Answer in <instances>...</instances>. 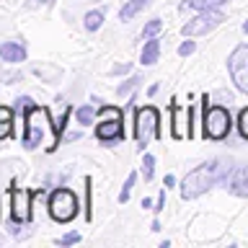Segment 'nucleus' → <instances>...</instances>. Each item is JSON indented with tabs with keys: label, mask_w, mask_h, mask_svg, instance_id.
<instances>
[{
	"label": "nucleus",
	"mask_w": 248,
	"mask_h": 248,
	"mask_svg": "<svg viewBox=\"0 0 248 248\" xmlns=\"http://www.w3.org/2000/svg\"><path fill=\"white\" fill-rule=\"evenodd\" d=\"M91 176H85V220L91 222V217H93V199H91Z\"/></svg>",
	"instance_id": "23"
},
{
	"label": "nucleus",
	"mask_w": 248,
	"mask_h": 248,
	"mask_svg": "<svg viewBox=\"0 0 248 248\" xmlns=\"http://www.w3.org/2000/svg\"><path fill=\"white\" fill-rule=\"evenodd\" d=\"M13 135V116H0V140Z\"/></svg>",
	"instance_id": "25"
},
{
	"label": "nucleus",
	"mask_w": 248,
	"mask_h": 248,
	"mask_svg": "<svg viewBox=\"0 0 248 248\" xmlns=\"http://www.w3.org/2000/svg\"><path fill=\"white\" fill-rule=\"evenodd\" d=\"M96 114H98V119H108V116H124V108H119V106H101Z\"/></svg>",
	"instance_id": "26"
},
{
	"label": "nucleus",
	"mask_w": 248,
	"mask_h": 248,
	"mask_svg": "<svg viewBox=\"0 0 248 248\" xmlns=\"http://www.w3.org/2000/svg\"><path fill=\"white\" fill-rule=\"evenodd\" d=\"M209 98L202 96V135L207 140H215L220 142L230 135V127H232V119H230V111L220 104L215 106H207Z\"/></svg>",
	"instance_id": "3"
},
{
	"label": "nucleus",
	"mask_w": 248,
	"mask_h": 248,
	"mask_svg": "<svg viewBox=\"0 0 248 248\" xmlns=\"http://www.w3.org/2000/svg\"><path fill=\"white\" fill-rule=\"evenodd\" d=\"M228 70H230V78L235 83V88L248 96V44H240L230 52Z\"/></svg>",
	"instance_id": "7"
},
{
	"label": "nucleus",
	"mask_w": 248,
	"mask_h": 248,
	"mask_svg": "<svg viewBox=\"0 0 248 248\" xmlns=\"http://www.w3.org/2000/svg\"><path fill=\"white\" fill-rule=\"evenodd\" d=\"M3 240H5V238H3V235H0V246H3Z\"/></svg>",
	"instance_id": "37"
},
{
	"label": "nucleus",
	"mask_w": 248,
	"mask_h": 248,
	"mask_svg": "<svg viewBox=\"0 0 248 248\" xmlns=\"http://www.w3.org/2000/svg\"><path fill=\"white\" fill-rule=\"evenodd\" d=\"M96 140L104 145H116L124 140V116H108L96 124Z\"/></svg>",
	"instance_id": "9"
},
{
	"label": "nucleus",
	"mask_w": 248,
	"mask_h": 248,
	"mask_svg": "<svg viewBox=\"0 0 248 248\" xmlns=\"http://www.w3.org/2000/svg\"><path fill=\"white\" fill-rule=\"evenodd\" d=\"M158 57H160V42L153 36V39H147V42H145L142 54H140V62H142L145 67H150V65L158 62Z\"/></svg>",
	"instance_id": "13"
},
{
	"label": "nucleus",
	"mask_w": 248,
	"mask_h": 248,
	"mask_svg": "<svg viewBox=\"0 0 248 248\" xmlns=\"http://www.w3.org/2000/svg\"><path fill=\"white\" fill-rule=\"evenodd\" d=\"M222 21H225V13L220 11V8H212V11H199L191 21H186L184 26H181V34L184 36H191V39L194 36H204L212 29L220 26Z\"/></svg>",
	"instance_id": "6"
},
{
	"label": "nucleus",
	"mask_w": 248,
	"mask_h": 248,
	"mask_svg": "<svg viewBox=\"0 0 248 248\" xmlns=\"http://www.w3.org/2000/svg\"><path fill=\"white\" fill-rule=\"evenodd\" d=\"M142 207H145V209H150V207H155V204H153V202H150V199L145 197V199H142Z\"/></svg>",
	"instance_id": "34"
},
{
	"label": "nucleus",
	"mask_w": 248,
	"mask_h": 248,
	"mask_svg": "<svg viewBox=\"0 0 248 248\" xmlns=\"http://www.w3.org/2000/svg\"><path fill=\"white\" fill-rule=\"evenodd\" d=\"M8 194H11V220L18 222V225L31 222V199H34V191L11 186Z\"/></svg>",
	"instance_id": "8"
},
{
	"label": "nucleus",
	"mask_w": 248,
	"mask_h": 248,
	"mask_svg": "<svg viewBox=\"0 0 248 248\" xmlns=\"http://www.w3.org/2000/svg\"><path fill=\"white\" fill-rule=\"evenodd\" d=\"M160 111L155 106H140L135 111V140L140 150H145V145L150 140H160Z\"/></svg>",
	"instance_id": "4"
},
{
	"label": "nucleus",
	"mask_w": 248,
	"mask_h": 248,
	"mask_svg": "<svg viewBox=\"0 0 248 248\" xmlns=\"http://www.w3.org/2000/svg\"><path fill=\"white\" fill-rule=\"evenodd\" d=\"M129 70H132V65H129V62H124V65L111 67V75H122V73H129Z\"/></svg>",
	"instance_id": "32"
},
{
	"label": "nucleus",
	"mask_w": 248,
	"mask_h": 248,
	"mask_svg": "<svg viewBox=\"0 0 248 248\" xmlns=\"http://www.w3.org/2000/svg\"><path fill=\"white\" fill-rule=\"evenodd\" d=\"M57 246H75V243H80V232H67V235H62L54 240Z\"/></svg>",
	"instance_id": "27"
},
{
	"label": "nucleus",
	"mask_w": 248,
	"mask_h": 248,
	"mask_svg": "<svg viewBox=\"0 0 248 248\" xmlns=\"http://www.w3.org/2000/svg\"><path fill=\"white\" fill-rule=\"evenodd\" d=\"M34 75L42 78L44 83H57L62 78V70L57 65H52V62H42V65H34Z\"/></svg>",
	"instance_id": "15"
},
{
	"label": "nucleus",
	"mask_w": 248,
	"mask_h": 248,
	"mask_svg": "<svg viewBox=\"0 0 248 248\" xmlns=\"http://www.w3.org/2000/svg\"><path fill=\"white\" fill-rule=\"evenodd\" d=\"M135 184H137V173H129L124 186H122V191H119V204H127L129 202V194H132V189H135Z\"/></svg>",
	"instance_id": "19"
},
{
	"label": "nucleus",
	"mask_w": 248,
	"mask_h": 248,
	"mask_svg": "<svg viewBox=\"0 0 248 248\" xmlns=\"http://www.w3.org/2000/svg\"><path fill=\"white\" fill-rule=\"evenodd\" d=\"M163 207H166V189H163V191L158 194V199H155V207H153V212H155V215H160V212H163Z\"/></svg>",
	"instance_id": "30"
},
{
	"label": "nucleus",
	"mask_w": 248,
	"mask_h": 248,
	"mask_svg": "<svg viewBox=\"0 0 248 248\" xmlns=\"http://www.w3.org/2000/svg\"><path fill=\"white\" fill-rule=\"evenodd\" d=\"M36 3H42V5H52L54 0H36Z\"/></svg>",
	"instance_id": "35"
},
{
	"label": "nucleus",
	"mask_w": 248,
	"mask_h": 248,
	"mask_svg": "<svg viewBox=\"0 0 248 248\" xmlns=\"http://www.w3.org/2000/svg\"><path fill=\"white\" fill-rule=\"evenodd\" d=\"M140 83H142V78H140V75H132L129 80H124V83L119 85V88H116V93H119V96H129V93L135 91Z\"/></svg>",
	"instance_id": "22"
},
{
	"label": "nucleus",
	"mask_w": 248,
	"mask_h": 248,
	"mask_svg": "<svg viewBox=\"0 0 248 248\" xmlns=\"http://www.w3.org/2000/svg\"><path fill=\"white\" fill-rule=\"evenodd\" d=\"M194 49H197V44L191 42V36H186V42L178 46V54H181V57H189V54H194Z\"/></svg>",
	"instance_id": "29"
},
{
	"label": "nucleus",
	"mask_w": 248,
	"mask_h": 248,
	"mask_svg": "<svg viewBox=\"0 0 248 248\" xmlns=\"http://www.w3.org/2000/svg\"><path fill=\"white\" fill-rule=\"evenodd\" d=\"M238 132L243 140H248V106L240 108V114H238Z\"/></svg>",
	"instance_id": "24"
},
{
	"label": "nucleus",
	"mask_w": 248,
	"mask_h": 248,
	"mask_svg": "<svg viewBox=\"0 0 248 248\" xmlns=\"http://www.w3.org/2000/svg\"><path fill=\"white\" fill-rule=\"evenodd\" d=\"M52 137V150H57L60 145V135L54 129V124L49 119V111L44 106H31L26 114H23V147L26 150H36L39 145L44 142V137Z\"/></svg>",
	"instance_id": "2"
},
{
	"label": "nucleus",
	"mask_w": 248,
	"mask_h": 248,
	"mask_svg": "<svg viewBox=\"0 0 248 248\" xmlns=\"http://www.w3.org/2000/svg\"><path fill=\"white\" fill-rule=\"evenodd\" d=\"M230 170H232V163L228 158H212V160L202 163L194 170H189L186 178L181 181V199H197L204 191L212 189V186L225 184Z\"/></svg>",
	"instance_id": "1"
},
{
	"label": "nucleus",
	"mask_w": 248,
	"mask_h": 248,
	"mask_svg": "<svg viewBox=\"0 0 248 248\" xmlns=\"http://www.w3.org/2000/svg\"><path fill=\"white\" fill-rule=\"evenodd\" d=\"M0 57L5 62H23L26 60V46H23V42H5L0 44Z\"/></svg>",
	"instance_id": "12"
},
{
	"label": "nucleus",
	"mask_w": 248,
	"mask_h": 248,
	"mask_svg": "<svg viewBox=\"0 0 248 248\" xmlns=\"http://www.w3.org/2000/svg\"><path fill=\"white\" fill-rule=\"evenodd\" d=\"M96 108L93 106H88V104H83V106H78L75 108V119H78V124H83V127H88V124H93V119H96Z\"/></svg>",
	"instance_id": "17"
},
{
	"label": "nucleus",
	"mask_w": 248,
	"mask_h": 248,
	"mask_svg": "<svg viewBox=\"0 0 248 248\" xmlns=\"http://www.w3.org/2000/svg\"><path fill=\"white\" fill-rule=\"evenodd\" d=\"M176 184V178H173V173H168L166 178H163V186H166V189H168V186H173Z\"/></svg>",
	"instance_id": "33"
},
{
	"label": "nucleus",
	"mask_w": 248,
	"mask_h": 248,
	"mask_svg": "<svg viewBox=\"0 0 248 248\" xmlns=\"http://www.w3.org/2000/svg\"><path fill=\"white\" fill-rule=\"evenodd\" d=\"M230 0H184L178 11H212V8H222Z\"/></svg>",
	"instance_id": "14"
},
{
	"label": "nucleus",
	"mask_w": 248,
	"mask_h": 248,
	"mask_svg": "<svg viewBox=\"0 0 248 248\" xmlns=\"http://www.w3.org/2000/svg\"><path fill=\"white\" fill-rule=\"evenodd\" d=\"M153 0H127L124 3V8L119 11V21H129V18H135V16L142 11V8H147Z\"/></svg>",
	"instance_id": "16"
},
{
	"label": "nucleus",
	"mask_w": 248,
	"mask_h": 248,
	"mask_svg": "<svg viewBox=\"0 0 248 248\" xmlns=\"http://www.w3.org/2000/svg\"><path fill=\"white\" fill-rule=\"evenodd\" d=\"M101 23H104V11H88L85 18H83V26L88 31H98Z\"/></svg>",
	"instance_id": "18"
},
{
	"label": "nucleus",
	"mask_w": 248,
	"mask_h": 248,
	"mask_svg": "<svg viewBox=\"0 0 248 248\" xmlns=\"http://www.w3.org/2000/svg\"><path fill=\"white\" fill-rule=\"evenodd\" d=\"M49 217L54 222H70L78 217V197L70 189H54L49 194Z\"/></svg>",
	"instance_id": "5"
},
{
	"label": "nucleus",
	"mask_w": 248,
	"mask_h": 248,
	"mask_svg": "<svg viewBox=\"0 0 248 248\" xmlns=\"http://www.w3.org/2000/svg\"><path fill=\"white\" fill-rule=\"evenodd\" d=\"M160 31H163V21H160V18H153V21H147V23H145L142 39H153V36H158Z\"/></svg>",
	"instance_id": "21"
},
{
	"label": "nucleus",
	"mask_w": 248,
	"mask_h": 248,
	"mask_svg": "<svg viewBox=\"0 0 248 248\" xmlns=\"http://www.w3.org/2000/svg\"><path fill=\"white\" fill-rule=\"evenodd\" d=\"M243 31H246V34H248V21H246V23H243Z\"/></svg>",
	"instance_id": "36"
},
{
	"label": "nucleus",
	"mask_w": 248,
	"mask_h": 248,
	"mask_svg": "<svg viewBox=\"0 0 248 248\" xmlns=\"http://www.w3.org/2000/svg\"><path fill=\"white\" fill-rule=\"evenodd\" d=\"M70 111H73V108H70V106H65V111H62V116L57 119V124H54V129H57V135H60V137H62V132H65V127H67Z\"/></svg>",
	"instance_id": "28"
},
{
	"label": "nucleus",
	"mask_w": 248,
	"mask_h": 248,
	"mask_svg": "<svg viewBox=\"0 0 248 248\" xmlns=\"http://www.w3.org/2000/svg\"><path fill=\"white\" fill-rule=\"evenodd\" d=\"M168 111H170V124H173V140H184V137H189V127H184V116L189 114V106L181 108L173 101V104L168 106Z\"/></svg>",
	"instance_id": "11"
},
{
	"label": "nucleus",
	"mask_w": 248,
	"mask_h": 248,
	"mask_svg": "<svg viewBox=\"0 0 248 248\" xmlns=\"http://www.w3.org/2000/svg\"><path fill=\"white\" fill-rule=\"evenodd\" d=\"M140 173H142L145 181H153V176H155V158H153V155H145V158H142Z\"/></svg>",
	"instance_id": "20"
},
{
	"label": "nucleus",
	"mask_w": 248,
	"mask_h": 248,
	"mask_svg": "<svg viewBox=\"0 0 248 248\" xmlns=\"http://www.w3.org/2000/svg\"><path fill=\"white\" fill-rule=\"evenodd\" d=\"M31 106H34V101H31L29 96H23V98H18V101H16V108H18V111L23 108V114H26V111H29Z\"/></svg>",
	"instance_id": "31"
},
{
	"label": "nucleus",
	"mask_w": 248,
	"mask_h": 248,
	"mask_svg": "<svg viewBox=\"0 0 248 248\" xmlns=\"http://www.w3.org/2000/svg\"><path fill=\"white\" fill-rule=\"evenodd\" d=\"M225 189H228L232 197H248V163L232 166L230 176L225 178Z\"/></svg>",
	"instance_id": "10"
}]
</instances>
